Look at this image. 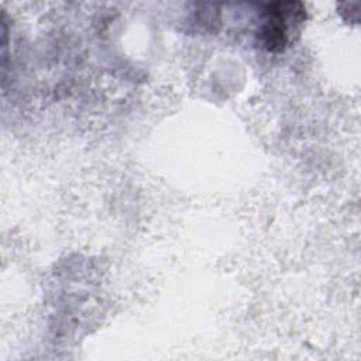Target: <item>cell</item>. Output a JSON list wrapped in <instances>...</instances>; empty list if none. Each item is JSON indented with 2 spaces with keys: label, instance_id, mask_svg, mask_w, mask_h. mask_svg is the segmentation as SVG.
Instances as JSON below:
<instances>
[{
  "label": "cell",
  "instance_id": "1",
  "mask_svg": "<svg viewBox=\"0 0 361 361\" xmlns=\"http://www.w3.org/2000/svg\"><path fill=\"white\" fill-rule=\"evenodd\" d=\"M306 20V10L298 1H279L268 4L264 10V23L258 38L269 52H282L299 34Z\"/></svg>",
  "mask_w": 361,
  "mask_h": 361
}]
</instances>
